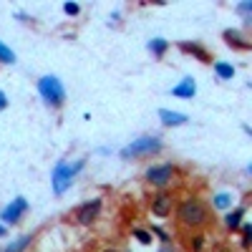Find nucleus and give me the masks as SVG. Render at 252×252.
Masks as SVG:
<instances>
[{"label":"nucleus","instance_id":"obj_1","mask_svg":"<svg viewBox=\"0 0 252 252\" xmlns=\"http://www.w3.org/2000/svg\"><path fill=\"white\" fill-rule=\"evenodd\" d=\"M177 217H179V222H182L184 227L197 229V227H204V224H207L209 212H207V207H204L202 199L189 197V199H184V202L177 207Z\"/></svg>","mask_w":252,"mask_h":252},{"label":"nucleus","instance_id":"obj_2","mask_svg":"<svg viewBox=\"0 0 252 252\" xmlns=\"http://www.w3.org/2000/svg\"><path fill=\"white\" fill-rule=\"evenodd\" d=\"M81 169H83V161H73V164L58 161V164H56V169H53V177H51V182H53V192H56V194H63V192H66V189L71 187L73 177H76Z\"/></svg>","mask_w":252,"mask_h":252},{"label":"nucleus","instance_id":"obj_3","mask_svg":"<svg viewBox=\"0 0 252 252\" xmlns=\"http://www.w3.org/2000/svg\"><path fill=\"white\" fill-rule=\"evenodd\" d=\"M159 149H161V139H157V136H139L129 146H124L121 157L124 159H136V157H146V154H157Z\"/></svg>","mask_w":252,"mask_h":252},{"label":"nucleus","instance_id":"obj_4","mask_svg":"<svg viewBox=\"0 0 252 252\" xmlns=\"http://www.w3.org/2000/svg\"><path fill=\"white\" fill-rule=\"evenodd\" d=\"M38 94L43 96V101L48 106H61L63 98H66V91H63V83L56 76H43L38 81Z\"/></svg>","mask_w":252,"mask_h":252},{"label":"nucleus","instance_id":"obj_5","mask_svg":"<svg viewBox=\"0 0 252 252\" xmlns=\"http://www.w3.org/2000/svg\"><path fill=\"white\" fill-rule=\"evenodd\" d=\"M174 177V166L172 164H159V166H149L146 169V182L154 187H166Z\"/></svg>","mask_w":252,"mask_h":252},{"label":"nucleus","instance_id":"obj_6","mask_svg":"<svg viewBox=\"0 0 252 252\" xmlns=\"http://www.w3.org/2000/svg\"><path fill=\"white\" fill-rule=\"evenodd\" d=\"M26 209H28V199H26V197H18L13 204H8V207L3 209V215H0V220H3L5 224H18Z\"/></svg>","mask_w":252,"mask_h":252},{"label":"nucleus","instance_id":"obj_7","mask_svg":"<svg viewBox=\"0 0 252 252\" xmlns=\"http://www.w3.org/2000/svg\"><path fill=\"white\" fill-rule=\"evenodd\" d=\"M98 212H101V199H91L76 209V220H78V224H94Z\"/></svg>","mask_w":252,"mask_h":252},{"label":"nucleus","instance_id":"obj_8","mask_svg":"<svg viewBox=\"0 0 252 252\" xmlns=\"http://www.w3.org/2000/svg\"><path fill=\"white\" fill-rule=\"evenodd\" d=\"M172 207H174V197L169 192H159L152 199V212L154 217H169L172 215Z\"/></svg>","mask_w":252,"mask_h":252},{"label":"nucleus","instance_id":"obj_9","mask_svg":"<svg viewBox=\"0 0 252 252\" xmlns=\"http://www.w3.org/2000/svg\"><path fill=\"white\" fill-rule=\"evenodd\" d=\"M194 94H197V83H194L192 76H184L177 86L172 89V96H177V98H192Z\"/></svg>","mask_w":252,"mask_h":252},{"label":"nucleus","instance_id":"obj_10","mask_svg":"<svg viewBox=\"0 0 252 252\" xmlns=\"http://www.w3.org/2000/svg\"><path fill=\"white\" fill-rule=\"evenodd\" d=\"M179 51L182 53H192L197 61H202V63H212V56H209V51L204 48V46H199V43H189V40H182L179 43Z\"/></svg>","mask_w":252,"mask_h":252},{"label":"nucleus","instance_id":"obj_11","mask_svg":"<svg viewBox=\"0 0 252 252\" xmlns=\"http://www.w3.org/2000/svg\"><path fill=\"white\" fill-rule=\"evenodd\" d=\"M222 35H224V43H227V46H232V48H237V51H250V40L242 35V31L227 28Z\"/></svg>","mask_w":252,"mask_h":252},{"label":"nucleus","instance_id":"obj_12","mask_svg":"<svg viewBox=\"0 0 252 252\" xmlns=\"http://www.w3.org/2000/svg\"><path fill=\"white\" fill-rule=\"evenodd\" d=\"M159 119L164 126H182L187 124V116L179 114V111H169V109H159Z\"/></svg>","mask_w":252,"mask_h":252},{"label":"nucleus","instance_id":"obj_13","mask_svg":"<svg viewBox=\"0 0 252 252\" xmlns=\"http://www.w3.org/2000/svg\"><path fill=\"white\" fill-rule=\"evenodd\" d=\"M242 217H245V207H237L235 212H229V215H227V220H224V222H227V227H229V229H237V227L242 224Z\"/></svg>","mask_w":252,"mask_h":252},{"label":"nucleus","instance_id":"obj_14","mask_svg":"<svg viewBox=\"0 0 252 252\" xmlns=\"http://www.w3.org/2000/svg\"><path fill=\"white\" fill-rule=\"evenodd\" d=\"M215 71H217L220 78H232L235 76V66H232V63H224V61H217L215 63Z\"/></svg>","mask_w":252,"mask_h":252},{"label":"nucleus","instance_id":"obj_15","mask_svg":"<svg viewBox=\"0 0 252 252\" xmlns=\"http://www.w3.org/2000/svg\"><path fill=\"white\" fill-rule=\"evenodd\" d=\"M149 48H152V53H154L157 58H161V56H164L166 51H169V43H166L164 38H154L152 43H149Z\"/></svg>","mask_w":252,"mask_h":252},{"label":"nucleus","instance_id":"obj_16","mask_svg":"<svg viewBox=\"0 0 252 252\" xmlns=\"http://www.w3.org/2000/svg\"><path fill=\"white\" fill-rule=\"evenodd\" d=\"M31 242H33V237H31V235H26V237H20V240L10 242V245L5 247V252H23V250H26Z\"/></svg>","mask_w":252,"mask_h":252},{"label":"nucleus","instance_id":"obj_17","mask_svg":"<svg viewBox=\"0 0 252 252\" xmlns=\"http://www.w3.org/2000/svg\"><path fill=\"white\" fill-rule=\"evenodd\" d=\"M0 63H15V53L5 43H0Z\"/></svg>","mask_w":252,"mask_h":252},{"label":"nucleus","instance_id":"obj_18","mask_svg":"<svg viewBox=\"0 0 252 252\" xmlns=\"http://www.w3.org/2000/svg\"><path fill=\"white\" fill-rule=\"evenodd\" d=\"M229 204H232V197H229L227 192H222V194H217V197H215V207H220V209H227Z\"/></svg>","mask_w":252,"mask_h":252},{"label":"nucleus","instance_id":"obj_19","mask_svg":"<svg viewBox=\"0 0 252 252\" xmlns=\"http://www.w3.org/2000/svg\"><path fill=\"white\" fill-rule=\"evenodd\" d=\"M134 237H136L141 245H149V242H152V235L146 232V229H134Z\"/></svg>","mask_w":252,"mask_h":252},{"label":"nucleus","instance_id":"obj_20","mask_svg":"<svg viewBox=\"0 0 252 252\" xmlns=\"http://www.w3.org/2000/svg\"><path fill=\"white\" fill-rule=\"evenodd\" d=\"M250 235H252V227L242 224V247H250Z\"/></svg>","mask_w":252,"mask_h":252},{"label":"nucleus","instance_id":"obj_21","mask_svg":"<svg viewBox=\"0 0 252 252\" xmlns=\"http://www.w3.org/2000/svg\"><path fill=\"white\" fill-rule=\"evenodd\" d=\"M63 10H66L68 15H78L81 8H78V3H66V5H63Z\"/></svg>","mask_w":252,"mask_h":252},{"label":"nucleus","instance_id":"obj_22","mask_svg":"<svg viewBox=\"0 0 252 252\" xmlns=\"http://www.w3.org/2000/svg\"><path fill=\"white\" fill-rule=\"evenodd\" d=\"M202 247H204V237H202V235H197V237H194V242H192V250H194V252H199Z\"/></svg>","mask_w":252,"mask_h":252},{"label":"nucleus","instance_id":"obj_23","mask_svg":"<svg viewBox=\"0 0 252 252\" xmlns=\"http://www.w3.org/2000/svg\"><path fill=\"white\" fill-rule=\"evenodd\" d=\"M237 10L245 15V13H250V10H252V3H240V5H237Z\"/></svg>","mask_w":252,"mask_h":252},{"label":"nucleus","instance_id":"obj_24","mask_svg":"<svg viewBox=\"0 0 252 252\" xmlns=\"http://www.w3.org/2000/svg\"><path fill=\"white\" fill-rule=\"evenodd\" d=\"M5 106H8V96H5L3 91H0V111H3Z\"/></svg>","mask_w":252,"mask_h":252},{"label":"nucleus","instance_id":"obj_25","mask_svg":"<svg viewBox=\"0 0 252 252\" xmlns=\"http://www.w3.org/2000/svg\"><path fill=\"white\" fill-rule=\"evenodd\" d=\"M154 232H157V235H159V237H161L164 242H166V240H169V237H166V232H164V229H159V227H154Z\"/></svg>","mask_w":252,"mask_h":252},{"label":"nucleus","instance_id":"obj_26","mask_svg":"<svg viewBox=\"0 0 252 252\" xmlns=\"http://www.w3.org/2000/svg\"><path fill=\"white\" fill-rule=\"evenodd\" d=\"M159 252H174V250H172V247H161Z\"/></svg>","mask_w":252,"mask_h":252},{"label":"nucleus","instance_id":"obj_27","mask_svg":"<svg viewBox=\"0 0 252 252\" xmlns=\"http://www.w3.org/2000/svg\"><path fill=\"white\" fill-rule=\"evenodd\" d=\"M101 252H119V250H114V247H106V250H101Z\"/></svg>","mask_w":252,"mask_h":252},{"label":"nucleus","instance_id":"obj_28","mask_svg":"<svg viewBox=\"0 0 252 252\" xmlns=\"http://www.w3.org/2000/svg\"><path fill=\"white\" fill-rule=\"evenodd\" d=\"M3 235H5V227H3V224H0V237H3Z\"/></svg>","mask_w":252,"mask_h":252}]
</instances>
